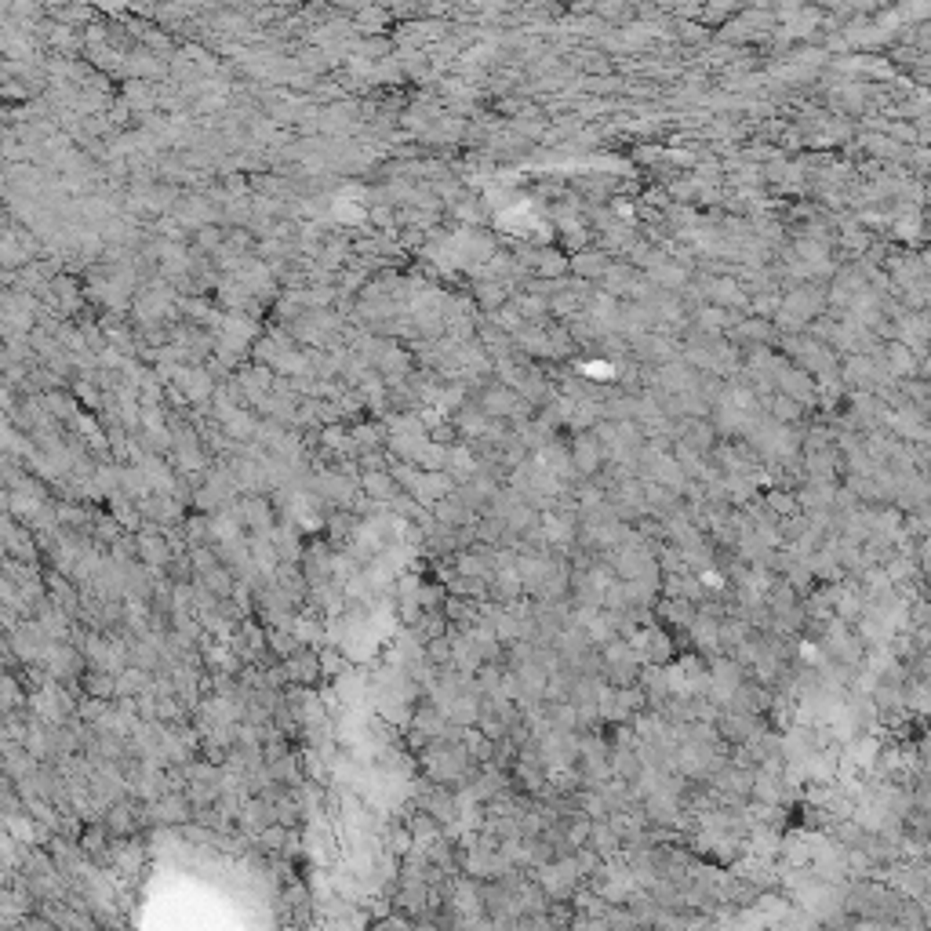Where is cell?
<instances>
[{
	"label": "cell",
	"mask_w": 931,
	"mask_h": 931,
	"mask_svg": "<svg viewBox=\"0 0 931 931\" xmlns=\"http://www.w3.org/2000/svg\"><path fill=\"white\" fill-rule=\"evenodd\" d=\"M884 357H888L884 371H888V375H895V378H902V382H910V378L920 371V360H917V353H913V350H906L902 343H892Z\"/></svg>",
	"instance_id": "cell-1"
}]
</instances>
